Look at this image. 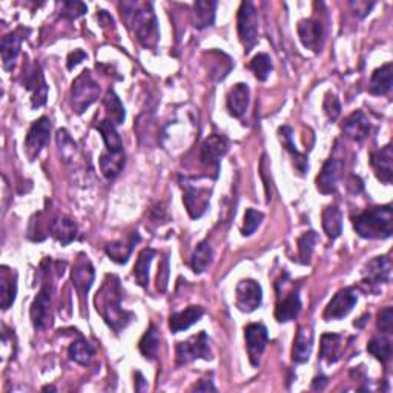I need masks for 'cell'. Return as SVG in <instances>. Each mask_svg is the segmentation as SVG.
<instances>
[{
    "instance_id": "obj_1",
    "label": "cell",
    "mask_w": 393,
    "mask_h": 393,
    "mask_svg": "<svg viewBox=\"0 0 393 393\" xmlns=\"http://www.w3.org/2000/svg\"><path fill=\"white\" fill-rule=\"evenodd\" d=\"M122 300L123 289L120 278L117 275L108 273L96 295V309L105 320V323L117 334L127 329L134 318L131 312L122 308Z\"/></svg>"
},
{
    "instance_id": "obj_2",
    "label": "cell",
    "mask_w": 393,
    "mask_h": 393,
    "mask_svg": "<svg viewBox=\"0 0 393 393\" xmlns=\"http://www.w3.org/2000/svg\"><path fill=\"white\" fill-rule=\"evenodd\" d=\"M122 17L128 23L141 46L154 50L160 38L159 23L152 10V3L127 2L122 5Z\"/></svg>"
},
{
    "instance_id": "obj_3",
    "label": "cell",
    "mask_w": 393,
    "mask_h": 393,
    "mask_svg": "<svg viewBox=\"0 0 393 393\" xmlns=\"http://www.w3.org/2000/svg\"><path fill=\"white\" fill-rule=\"evenodd\" d=\"M353 229L361 238L386 240L393 232V212L390 204L373 206L353 218Z\"/></svg>"
},
{
    "instance_id": "obj_4",
    "label": "cell",
    "mask_w": 393,
    "mask_h": 393,
    "mask_svg": "<svg viewBox=\"0 0 393 393\" xmlns=\"http://www.w3.org/2000/svg\"><path fill=\"white\" fill-rule=\"evenodd\" d=\"M99 83L94 80L91 71L85 69L73 82V88H71V105H73V109L77 114H82L99 99Z\"/></svg>"
},
{
    "instance_id": "obj_5",
    "label": "cell",
    "mask_w": 393,
    "mask_h": 393,
    "mask_svg": "<svg viewBox=\"0 0 393 393\" xmlns=\"http://www.w3.org/2000/svg\"><path fill=\"white\" fill-rule=\"evenodd\" d=\"M183 203L191 218H200L208 210L212 190L208 186L196 185L194 178H182Z\"/></svg>"
},
{
    "instance_id": "obj_6",
    "label": "cell",
    "mask_w": 393,
    "mask_h": 393,
    "mask_svg": "<svg viewBox=\"0 0 393 393\" xmlns=\"http://www.w3.org/2000/svg\"><path fill=\"white\" fill-rule=\"evenodd\" d=\"M238 37L241 45L245 46V52L252 51L258 42V14L252 2H243L238 10L237 17Z\"/></svg>"
},
{
    "instance_id": "obj_7",
    "label": "cell",
    "mask_w": 393,
    "mask_h": 393,
    "mask_svg": "<svg viewBox=\"0 0 393 393\" xmlns=\"http://www.w3.org/2000/svg\"><path fill=\"white\" fill-rule=\"evenodd\" d=\"M177 363L180 366L190 364L194 359L203 358L206 361L212 359V352L209 345L208 334L201 330L199 335L191 336L187 341H182L177 344Z\"/></svg>"
},
{
    "instance_id": "obj_8",
    "label": "cell",
    "mask_w": 393,
    "mask_h": 393,
    "mask_svg": "<svg viewBox=\"0 0 393 393\" xmlns=\"http://www.w3.org/2000/svg\"><path fill=\"white\" fill-rule=\"evenodd\" d=\"M227 149H229L227 140L223 136H217V134L203 141L200 160L203 166L212 172V177L214 178L218 177L220 162H222L223 157L227 154Z\"/></svg>"
},
{
    "instance_id": "obj_9",
    "label": "cell",
    "mask_w": 393,
    "mask_h": 393,
    "mask_svg": "<svg viewBox=\"0 0 393 393\" xmlns=\"http://www.w3.org/2000/svg\"><path fill=\"white\" fill-rule=\"evenodd\" d=\"M22 83H23V88H27L28 91L33 92V97H31V106L34 109L42 108L46 103V99H48V85L45 82L42 66L38 65L37 62L23 69Z\"/></svg>"
},
{
    "instance_id": "obj_10",
    "label": "cell",
    "mask_w": 393,
    "mask_h": 393,
    "mask_svg": "<svg viewBox=\"0 0 393 393\" xmlns=\"http://www.w3.org/2000/svg\"><path fill=\"white\" fill-rule=\"evenodd\" d=\"M235 294H237L235 304L241 312L250 313L262 306L263 290L255 280H241L237 285V289H235Z\"/></svg>"
},
{
    "instance_id": "obj_11",
    "label": "cell",
    "mask_w": 393,
    "mask_h": 393,
    "mask_svg": "<svg viewBox=\"0 0 393 393\" xmlns=\"http://www.w3.org/2000/svg\"><path fill=\"white\" fill-rule=\"evenodd\" d=\"M358 301V295L353 287H344L341 290H338L335 296L330 300L327 304V308L323 313V318L326 321L332 320H341L344 317H348L352 312L353 306Z\"/></svg>"
},
{
    "instance_id": "obj_12",
    "label": "cell",
    "mask_w": 393,
    "mask_h": 393,
    "mask_svg": "<svg viewBox=\"0 0 393 393\" xmlns=\"http://www.w3.org/2000/svg\"><path fill=\"white\" fill-rule=\"evenodd\" d=\"M50 136H51V122L48 117H41V119L31 124L25 140L27 154L31 160H34L36 157L41 154L42 149L48 145Z\"/></svg>"
},
{
    "instance_id": "obj_13",
    "label": "cell",
    "mask_w": 393,
    "mask_h": 393,
    "mask_svg": "<svg viewBox=\"0 0 393 393\" xmlns=\"http://www.w3.org/2000/svg\"><path fill=\"white\" fill-rule=\"evenodd\" d=\"M94 277H96V272H94V267L88 260V257H78L73 266V271H71V280H73V285L78 296H80L82 303H85V298L88 296V292L94 283Z\"/></svg>"
},
{
    "instance_id": "obj_14",
    "label": "cell",
    "mask_w": 393,
    "mask_h": 393,
    "mask_svg": "<svg viewBox=\"0 0 393 393\" xmlns=\"http://www.w3.org/2000/svg\"><path fill=\"white\" fill-rule=\"evenodd\" d=\"M245 338H246L250 363H252L254 367H258V364H260V358L267 345V341H269L267 329L260 323L249 324L245 327Z\"/></svg>"
},
{
    "instance_id": "obj_15",
    "label": "cell",
    "mask_w": 393,
    "mask_h": 393,
    "mask_svg": "<svg viewBox=\"0 0 393 393\" xmlns=\"http://www.w3.org/2000/svg\"><path fill=\"white\" fill-rule=\"evenodd\" d=\"M51 300H52V287L45 285L41 292L34 298L31 304V321L36 330H43L50 324V312H51Z\"/></svg>"
},
{
    "instance_id": "obj_16",
    "label": "cell",
    "mask_w": 393,
    "mask_h": 393,
    "mask_svg": "<svg viewBox=\"0 0 393 393\" xmlns=\"http://www.w3.org/2000/svg\"><path fill=\"white\" fill-rule=\"evenodd\" d=\"M392 263L387 257H376L363 267V283L371 287H378L390 281Z\"/></svg>"
},
{
    "instance_id": "obj_17",
    "label": "cell",
    "mask_w": 393,
    "mask_h": 393,
    "mask_svg": "<svg viewBox=\"0 0 393 393\" xmlns=\"http://www.w3.org/2000/svg\"><path fill=\"white\" fill-rule=\"evenodd\" d=\"M298 36L301 43L313 52H320L323 48L324 28L323 23L317 19H304L298 23Z\"/></svg>"
},
{
    "instance_id": "obj_18",
    "label": "cell",
    "mask_w": 393,
    "mask_h": 393,
    "mask_svg": "<svg viewBox=\"0 0 393 393\" xmlns=\"http://www.w3.org/2000/svg\"><path fill=\"white\" fill-rule=\"evenodd\" d=\"M344 163L340 159H329L317 177V187L321 194H334L341 178Z\"/></svg>"
},
{
    "instance_id": "obj_19",
    "label": "cell",
    "mask_w": 393,
    "mask_h": 393,
    "mask_svg": "<svg viewBox=\"0 0 393 393\" xmlns=\"http://www.w3.org/2000/svg\"><path fill=\"white\" fill-rule=\"evenodd\" d=\"M301 312V298L300 286H292L285 298H280L275 309V318L278 323H287L295 320Z\"/></svg>"
},
{
    "instance_id": "obj_20",
    "label": "cell",
    "mask_w": 393,
    "mask_h": 393,
    "mask_svg": "<svg viewBox=\"0 0 393 393\" xmlns=\"http://www.w3.org/2000/svg\"><path fill=\"white\" fill-rule=\"evenodd\" d=\"M393 152H392V145L384 146L378 151H373L371 154V164L375 171L376 178L380 182L390 185L392 183V176H393Z\"/></svg>"
},
{
    "instance_id": "obj_21",
    "label": "cell",
    "mask_w": 393,
    "mask_h": 393,
    "mask_svg": "<svg viewBox=\"0 0 393 393\" xmlns=\"http://www.w3.org/2000/svg\"><path fill=\"white\" fill-rule=\"evenodd\" d=\"M249 99H250V90L246 83H237L227 94V109L229 114L235 119H241L246 114L249 108Z\"/></svg>"
},
{
    "instance_id": "obj_22",
    "label": "cell",
    "mask_w": 393,
    "mask_h": 393,
    "mask_svg": "<svg viewBox=\"0 0 393 393\" xmlns=\"http://www.w3.org/2000/svg\"><path fill=\"white\" fill-rule=\"evenodd\" d=\"M313 348V332L309 326H300L298 327L296 336L294 340L292 348V361L296 364H304L306 361H309L310 353Z\"/></svg>"
},
{
    "instance_id": "obj_23",
    "label": "cell",
    "mask_w": 393,
    "mask_h": 393,
    "mask_svg": "<svg viewBox=\"0 0 393 393\" xmlns=\"http://www.w3.org/2000/svg\"><path fill=\"white\" fill-rule=\"evenodd\" d=\"M341 128L349 138L357 141V143H361L369 136V132H371V122H369L363 111H355L344 120Z\"/></svg>"
},
{
    "instance_id": "obj_24",
    "label": "cell",
    "mask_w": 393,
    "mask_h": 393,
    "mask_svg": "<svg viewBox=\"0 0 393 393\" xmlns=\"http://www.w3.org/2000/svg\"><path fill=\"white\" fill-rule=\"evenodd\" d=\"M203 315L204 309L201 306H190L185 310L172 313L169 317V329L172 330V334L183 332V330H187L195 323H199Z\"/></svg>"
},
{
    "instance_id": "obj_25",
    "label": "cell",
    "mask_w": 393,
    "mask_h": 393,
    "mask_svg": "<svg viewBox=\"0 0 393 393\" xmlns=\"http://www.w3.org/2000/svg\"><path fill=\"white\" fill-rule=\"evenodd\" d=\"M48 232L52 235L62 245L66 246L71 241H74L77 237V224L74 220H71L66 215H59L52 218L48 226Z\"/></svg>"
},
{
    "instance_id": "obj_26",
    "label": "cell",
    "mask_w": 393,
    "mask_h": 393,
    "mask_svg": "<svg viewBox=\"0 0 393 393\" xmlns=\"http://www.w3.org/2000/svg\"><path fill=\"white\" fill-rule=\"evenodd\" d=\"M15 295H17V273L3 266L0 271V304L3 310L10 309L14 304Z\"/></svg>"
},
{
    "instance_id": "obj_27",
    "label": "cell",
    "mask_w": 393,
    "mask_h": 393,
    "mask_svg": "<svg viewBox=\"0 0 393 393\" xmlns=\"http://www.w3.org/2000/svg\"><path fill=\"white\" fill-rule=\"evenodd\" d=\"M204 56L209 57V60L206 62L209 76L214 78L215 82L224 80L227 74L231 73L232 66H234V62L231 60V57L226 56L224 52H220V51H215V50L204 52Z\"/></svg>"
},
{
    "instance_id": "obj_28",
    "label": "cell",
    "mask_w": 393,
    "mask_h": 393,
    "mask_svg": "<svg viewBox=\"0 0 393 393\" xmlns=\"http://www.w3.org/2000/svg\"><path fill=\"white\" fill-rule=\"evenodd\" d=\"M138 241H140V235L137 232H134L128 240L109 243V245L105 246V250H106L108 257L111 258L113 262L119 263V264H124V263H128L129 257L132 254V249Z\"/></svg>"
},
{
    "instance_id": "obj_29",
    "label": "cell",
    "mask_w": 393,
    "mask_h": 393,
    "mask_svg": "<svg viewBox=\"0 0 393 393\" xmlns=\"http://www.w3.org/2000/svg\"><path fill=\"white\" fill-rule=\"evenodd\" d=\"M215 10H217L215 0H199V2H195L194 14H192V25L196 29H204L212 27L215 22Z\"/></svg>"
},
{
    "instance_id": "obj_30",
    "label": "cell",
    "mask_w": 393,
    "mask_h": 393,
    "mask_svg": "<svg viewBox=\"0 0 393 393\" xmlns=\"http://www.w3.org/2000/svg\"><path fill=\"white\" fill-rule=\"evenodd\" d=\"M393 85V65L386 64L384 66L375 69L372 74L371 85H369V92L372 96H386L390 92Z\"/></svg>"
},
{
    "instance_id": "obj_31",
    "label": "cell",
    "mask_w": 393,
    "mask_h": 393,
    "mask_svg": "<svg viewBox=\"0 0 393 393\" xmlns=\"http://www.w3.org/2000/svg\"><path fill=\"white\" fill-rule=\"evenodd\" d=\"M278 136H280V140H281L283 146H285L287 151H289V154L292 155L296 169L300 171L301 174H304V172H308V169H309V160H308V157H306L304 154H301L296 149V146L294 143V131H292V128H290V127H281L278 129Z\"/></svg>"
},
{
    "instance_id": "obj_32",
    "label": "cell",
    "mask_w": 393,
    "mask_h": 393,
    "mask_svg": "<svg viewBox=\"0 0 393 393\" xmlns=\"http://www.w3.org/2000/svg\"><path fill=\"white\" fill-rule=\"evenodd\" d=\"M20 31H14V33L6 34L2 38V45H0V51H2V62L5 69H11L15 59H17L20 52V45L23 37L20 34Z\"/></svg>"
},
{
    "instance_id": "obj_33",
    "label": "cell",
    "mask_w": 393,
    "mask_h": 393,
    "mask_svg": "<svg viewBox=\"0 0 393 393\" xmlns=\"http://www.w3.org/2000/svg\"><path fill=\"white\" fill-rule=\"evenodd\" d=\"M343 336L338 334H324L321 336L320 358L324 359L327 364H335L340 361Z\"/></svg>"
},
{
    "instance_id": "obj_34",
    "label": "cell",
    "mask_w": 393,
    "mask_h": 393,
    "mask_svg": "<svg viewBox=\"0 0 393 393\" xmlns=\"http://www.w3.org/2000/svg\"><path fill=\"white\" fill-rule=\"evenodd\" d=\"M96 129L101 134V138L105 141L108 152H113V154L123 152V140L120 137V134L117 132L115 124L111 120L109 119L101 120L99 124H96Z\"/></svg>"
},
{
    "instance_id": "obj_35",
    "label": "cell",
    "mask_w": 393,
    "mask_h": 393,
    "mask_svg": "<svg viewBox=\"0 0 393 393\" xmlns=\"http://www.w3.org/2000/svg\"><path fill=\"white\" fill-rule=\"evenodd\" d=\"M155 254L157 252L152 248H146L138 254L137 262L134 264V278L141 287L149 286V269H151V263Z\"/></svg>"
},
{
    "instance_id": "obj_36",
    "label": "cell",
    "mask_w": 393,
    "mask_h": 393,
    "mask_svg": "<svg viewBox=\"0 0 393 393\" xmlns=\"http://www.w3.org/2000/svg\"><path fill=\"white\" fill-rule=\"evenodd\" d=\"M323 229L330 240H336L343 232V215L335 204L323 210Z\"/></svg>"
},
{
    "instance_id": "obj_37",
    "label": "cell",
    "mask_w": 393,
    "mask_h": 393,
    "mask_svg": "<svg viewBox=\"0 0 393 393\" xmlns=\"http://www.w3.org/2000/svg\"><path fill=\"white\" fill-rule=\"evenodd\" d=\"M212 257H214V250H212L210 243L208 240L200 241L196 245L194 254L191 257V267L195 273H203L208 271L209 264L212 263Z\"/></svg>"
},
{
    "instance_id": "obj_38",
    "label": "cell",
    "mask_w": 393,
    "mask_h": 393,
    "mask_svg": "<svg viewBox=\"0 0 393 393\" xmlns=\"http://www.w3.org/2000/svg\"><path fill=\"white\" fill-rule=\"evenodd\" d=\"M138 349L141 352V355H143L146 359L149 361L155 359L157 353H159L160 349V332L159 329L155 327V324L149 326L145 335L141 336V340L138 343Z\"/></svg>"
},
{
    "instance_id": "obj_39",
    "label": "cell",
    "mask_w": 393,
    "mask_h": 393,
    "mask_svg": "<svg viewBox=\"0 0 393 393\" xmlns=\"http://www.w3.org/2000/svg\"><path fill=\"white\" fill-rule=\"evenodd\" d=\"M124 168V152H103L100 155V169L108 180H114Z\"/></svg>"
},
{
    "instance_id": "obj_40",
    "label": "cell",
    "mask_w": 393,
    "mask_h": 393,
    "mask_svg": "<svg viewBox=\"0 0 393 393\" xmlns=\"http://www.w3.org/2000/svg\"><path fill=\"white\" fill-rule=\"evenodd\" d=\"M103 106L106 108L108 119L111 120L115 127L117 124H123L124 119H127V111H124L122 100L119 99V96H117L114 90H109L106 92V96L103 99Z\"/></svg>"
},
{
    "instance_id": "obj_41",
    "label": "cell",
    "mask_w": 393,
    "mask_h": 393,
    "mask_svg": "<svg viewBox=\"0 0 393 393\" xmlns=\"http://www.w3.org/2000/svg\"><path fill=\"white\" fill-rule=\"evenodd\" d=\"M367 350L369 353H372L376 359L381 361L383 364H386L392 358V341L386 336V334L376 335L369 341Z\"/></svg>"
},
{
    "instance_id": "obj_42",
    "label": "cell",
    "mask_w": 393,
    "mask_h": 393,
    "mask_svg": "<svg viewBox=\"0 0 393 393\" xmlns=\"http://www.w3.org/2000/svg\"><path fill=\"white\" fill-rule=\"evenodd\" d=\"M68 353H69V358L73 359L74 363L80 366H88L94 357V348L90 341L80 338V340H77L69 345Z\"/></svg>"
},
{
    "instance_id": "obj_43",
    "label": "cell",
    "mask_w": 393,
    "mask_h": 393,
    "mask_svg": "<svg viewBox=\"0 0 393 393\" xmlns=\"http://www.w3.org/2000/svg\"><path fill=\"white\" fill-rule=\"evenodd\" d=\"M249 68H250V71H252V73L255 74V77L260 82H266L267 78H269L272 71H273L272 60H271L269 56H267L266 52L257 54V56L252 60H250Z\"/></svg>"
},
{
    "instance_id": "obj_44",
    "label": "cell",
    "mask_w": 393,
    "mask_h": 393,
    "mask_svg": "<svg viewBox=\"0 0 393 393\" xmlns=\"http://www.w3.org/2000/svg\"><path fill=\"white\" fill-rule=\"evenodd\" d=\"M317 241H318V235L313 231L306 232L298 238V258H300V263L308 264L310 262V257L313 249H315Z\"/></svg>"
},
{
    "instance_id": "obj_45",
    "label": "cell",
    "mask_w": 393,
    "mask_h": 393,
    "mask_svg": "<svg viewBox=\"0 0 393 393\" xmlns=\"http://www.w3.org/2000/svg\"><path fill=\"white\" fill-rule=\"evenodd\" d=\"M263 220H264L263 212L255 210V209H248L245 214V223H243V227H241V234L245 235V237L252 235L258 229V226L262 224Z\"/></svg>"
},
{
    "instance_id": "obj_46",
    "label": "cell",
    "mask_w": 393,
    "mask_h": 393,
    "mask_svg": "<svg viewBox=\"0 0 393 393\" xmlns=\"http://www.w3.org/2000/svg\"><path fill=\"white\" fill-rule=\"evenodd\" d=\"M323 109L330 122L338 120V117L341 115V103L335 94H332V92L326 94L324 101H323Z\"/></svg>"
},
{
    "instance_id": "obj_47",
    "label": "cell",
    "mask_w": 393,
    "mask_h": 393,
    "mask_svg": "<svg viewBox=\"0 0 393 393\" xmlns=\"http://www.w3.org/2000/svg\"><path fill=\"white\" fill-rule=\"evenodd\" d=\"M57 145L62 151V155H64V159H69V157H73L77 151V146L73 141V138L69 137V134L65 129H60L57 132Z\"/></svg>"
},
{
    "instance_id": "obj_48",
    "label": "cell",
    "mask_w": 393,
    "mask_h": 393,
    "mask_svg": "<svg viewBox=\"0 0 393 393\" xmlns=\"http://www.w3.org/2000/svg\"><path fill=\"white\" fill-rule=\"evenodd\" d=\"M60 6H62V15L69 20L78 19L80 15L86 13V10H88L86 5L82 2H64Z\"/></svg>"
},
{
    "instance_id": "obj_49",
    "label": "cell",
    "mask_w": 393,
    "mask_h": 393,
    "mask_svg": "<svg viewBox=\"0 0 393 393\" xmlns=\"http://www.w3.org/2000/svg\"><path fill=\"white\" fill-rule=\"evenodd\" d=\"M168 280H169V258L166 255L162 260L159 266V273H157V289H159L162 294L168 287Z\"/></svg>"
},
{
    "instance_id": "obj_50",
    "label": "cell",
    "mask_w": 393,
    "mask_h": 393,
    "mask_svg": "<svg viewBox=\"0 0 393 393\" xmlns=\"http://www.w3.org/2000/svg\"><path fill=\"white\" fill-rule=\"evenodd\" d=\"M378 329L386 335L392 334V330H393V309L392 308H386L381 310L380 317H378Z\"/></svg>"
},
{
    "instance_id": "obj_51",
    "label": "cell",
    "mask_w": 393,
    "mask_h": 393,
    "mask_svg": "<svg viewBox=\"0 0 393 393\" xmlns=\"http://www.w3.org/2000/svg\"><path fill=\"white\" fill-rule=\"evenodd\" d=\"M85 59H88V54H86L85 51H82V50H74L73 52H69V56H68V64H66V66H68V69L71 71V69H74L78 64H80L82 60H85Z\"/></svg>"
},
{
    "instance_id": "obj_52",
    "label": "cell",
    "mask_w": 393,
    "mask_h": 393,
    "mask_svg": "<svg viewBox=\"0 0 393 393\" xmlns=\"http://www.w3.org/2000/svg\"><path fill=\"white\" fill-rule=\"evenodd\" d=\"M373 5L375 3H364V2H352L350 3V6L353 8V10H355V14L358 15L359 19H363V17H366V15L371 13V10L373 8Z\"/></svg>"
},
{
    "instance_id": "obj_53",
    "label": "cell",
    "mask_w": 393,
    "mask_h": 393,
    "mask_svg": "<svg viewBox=\"0 0 393 393\" xmlns=\"http://www.w3.org/2000/svg\"><path fill=\"white\" fill-rule=\"evenodd\" d=\"M194 390L195 392H217V387L214 386V384H212V381H201L200 384H196V386L194 387Z\"/></svg>"
},
{
    "instance_id": "obj_54",
    "label": "cell",
    "mask_w": 393,
    "mask_h": 393,
    "mask_svg": "<svg viewBox=\"0 0 393 393\" xmlns=\"http://www.w3.org/2000/svg\"><path fill=\"white\" fill-rule=\"evenodd\" d=\"M326 384H327L326 376L324 375H320V376H317L315 380H313L312 390H323L326 387Z\"/></svg>"
},
{
    "instance_id": "obj_55",
    "label": "cell",
    "mask_w": 393,
    "mask_h": 393,
    "mask_svg": "<svg viewBox=\"0 0 393 393\" xmlns=\"http://www.w3.org/2000/svg\"><path fill=\"white\" fill-rule=\"evenodd\" d=\"M136 378H137V381H136V390H137V392L146 390V389H148V383H146V380L143 378V375H141L140 372H137V373H136Z\"/></svg>"
},
{
    "instance_id": "obj_56",
    "label": "cell",
    "mask_w": 393,
    "mask_h": 393,
    "mask_svg": "<svg viewBox=\"0 0 393 393\" xmlns=\"http://www.w3.org/2000/svg\"><path fill=\"white\" fill-rule=\"evenodd\" d=\"M43 390H56V389L51 387V386H48V387H43Z\"/></svg>"
}]
</instances>
